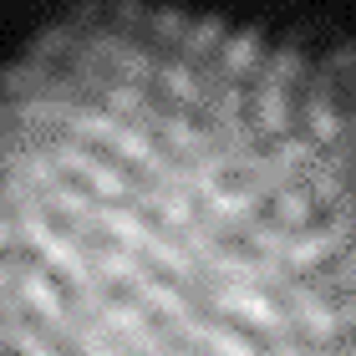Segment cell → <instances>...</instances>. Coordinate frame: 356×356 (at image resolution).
I'll list each match as a JSON object with an SVG mask.
<instances>
[{
  "label": "cell",
  "mask_w": 356,
  "mask_h": 356,
  "mask_svg": "<svg viewBox=\"0 0 356 356\" xmlns=\"http://www.w3.org/2000/svg\"><path fill=\"white\" fill-rule=\"evenodd\" d=\"M0 356H356V67L173 6L0 72Z\"/></svg>",
  "instance_id": "1"
}]
</instances>
